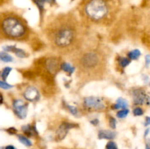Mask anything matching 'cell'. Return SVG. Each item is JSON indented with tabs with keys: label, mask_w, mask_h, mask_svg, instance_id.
I'll list each match as a JSON object with an SVG mask.
<instances>
[{
	"label": "cell",
	"mask_w": 150,
	"mask_h": 149,
	"mask_svg": "<svg viewBox=\"0 0 150 149\" xmlns=\"http://www.w3.org/2000/svg\"><path fill=\"white\" fill-rule=\"evenodd\" d=\"M79 28L73 19L64 17L48 26L47 37L53 47L59 51H71L79 45Z\"/></svg>",
	"instance_id": "cell-1"
},
{
	"label": "cell",
	"mask_w": 150,
	"mask_h": 149,
	"mask_svg": "<svg viewBox=\"0 0 150 149\" xmlns=\"http://www.w3.org/2000/svg\"><path fill=\"white\" fill-rule=\"evenodd\" d=\"M76 65L82 74L96 76L105 69V57L98 50H89L81 52Z\"/></svg>",
	"instance_id": "cell-2"
},
{
	"label": "cell",
	"mask_w": 150,
	"mask_h": 149,
	"mask_svg": "<svg viewBox=\"0 0 150 149\" xmlns=\"http://www.w3.org/2000/svg\"><path fill=\"white\" fill-rule=\"evenodd\" d=\"M1 29L7 38L23 39L28 34V26L23 19L16 15L4 17L1 22Z\"/></svg>",
	"instance_id": "cell-3"
},
{
	"label": "cell",
	"mask_w": 150,
	"mask_h": 149,
	"mask_svg": "<svg viewBox=\"0 0 150 149\" xmlns=\"http://www.w3.org/2000/svg\"><path fill=\"white\" fill-rule=\"evenodd\" d=\"M85 16L94 23H101L108 18L110 7L106 0H88L83 7Z\"/></svg>",
	"instance_id": "cell-4"
},
{
	"label": "cell",
	"mask_w": 150,
	"mask_h": 149,
	"mask_svg": "<svg viewBox=\"0 0 150 149\" xmlns=\"http://www.w3.org/2000/svg\"><path fill=\"white\" fill-rule=\"evenodd\" d=\"M83 106L86 110L94 112H101L105 109L103 99L96 96H89L83 99Z\"/></svg>",
	"instance_id": "cell-5"
},
{
	"label": "cell",
	"mask_w": 150,
	"mask_h": 149,
	"mask_svg": "<svg viewBox=\"0 0 150 149\" xmlns=\"http://www.w3.org/2000/svg\"><path fill=\"white\" fill-rule=\"evenodd\" d=\"M133 100L135 105H149L150 98L142 89H136L132 92Z\"/></svg>",
	"instance_id": "cell-6"
},
{
	"label": "cell",
	"mask_w": 150,
	"mask_h": 149,
	"mask_svg": "<svg viewBox=\"0 0 150 149\" xmlns=\"http://www.w3.org/2000/svg\"><path fill=\"white\" fill-rule=\"evenodd\" d=\"M13 105L16 115L21 119H24L27 115L28 104L22 99H16Z\"/></svg>",
	"instance_id": "cell-7"
},
{
	"label": "cell",
	"mask_w": 150,
	"mask_h": 149,
	"mask_svg": "<svg viewBox=\"0 0 150 149\" xmlns=\"http://www.w3.org/2000/svg\"><path fill=\"white\" fill-rule=\"evenodd\" d=\"M61 64L59 59L56 57H49L45 61V67L48 73L55 75L59 70L61 69Z\"/></svg>",
	"instance_id": "cell-8"
},
{
	"label": "cell",
	"mask_w": 150,
	"mask_h": 149,
	"mask_svg": "<svg viewBox=\"0 0 150 149\" xmlns=\"http://www.w3.org/2000/svg\"><path fill=\"white\" fill-rule=\"evenodd\" d=\"M76 127V124H73L72 123L64 122L58 127L56 132V139L57 141L62 140L67 135L69 129L72 128H74Z\"/></svg>",
	"instance_id": "cell-9"
},
{
	"label": "cell",
	"mask_w": 150,
	"mask_h": 149,
	"mask_svg": "<svg viewBox=\"0 0 150 149\" xmlns=\"http://www.w3.org/2000/svg\"><path fill=\"white\" fill-rule=\"evenodd\" d=\"M23 96L29 102H37L40 97V92L35 86H28L23 92Z\"/></svg>",
	"instance_id": "cell-10"
},
{
	"label": "cell",
	"mask_w": 150,
	"mask_h": 149,
	"mask_svg": "<svg viewBox=\"0 0 150 149\" xmlns=\"http://www.w3.org/2000/svg\"><path fill=\"white\" fill-rule=\"evenodd\" d=\"M3 49L4 50V51L14 53L19 58H26L27 56V53L23 50L20 49V48H17L14 45H7V46L4 47Z\"/></svg>",
	"instance_id": "cell-11"
},
{
	"label": "cell",
	"mask_w": 150,
	"mask_h": 149,
	"mask_svg": "<svg viewBox=\"0 0 150 149\" xmlns=\"http://www.w3.org/2000/svg\"><path fill=\"white\" fill-rule=\"evenodd\" d=\"M116 132L114 131L108 129H103L99 131L98 132V138L100 140H103V139H105V140H113L116 137Z\"/></svg>",
	"instance_id": "cell-12"
},
{
	"label": "cell",
	"mask_w": 150,
	"mask_h": 149,
	"mask_svg": "<svg viewBox=\"0 0 150 149\" xmlns=\"http://www.w3.org/2000/svg\"><path fill=\"white\" fill-rule=\"evenodd\" d=\"M22 130L28 137H33L38 134V131L35 127H32L31 125H26L22 127Z\"/></svg>",
	"instance_id": "cell-13"
},
{
	"label": "cell",
	"mask_w": 150,
	"mask_h": 149,
	"mask_svg": "<svg viewBox=\"0 0 150 149\" xmlns=\"http://www.w3.org/2000/svg\"><path fill=\"white\" fill-rule=\"evenodd\" d=\"M127 106H128V104H127V101L122 98H120L117 99L114 108V109H125Z\"/></svg>",
	"instance_id": "cell-14"
},
{
	"label": "cell",
	"mask_w": 150,
	"mask_h": 149,
	"mask_svg": "<svg viewBox=\"0 0 150 149\" xmlns=\"http://www.w3.org/2000/svg\"><path fill=\"white\" fill-rule=\"evenodd\" d=\"M61 70L65 72L66 73H68L69 74H71L74 72L75 67H72L71 64L67 62H63L61 64Z\"/></svg>",
	"instance_id": "cell-15"
},
{
	"label": "cell",
	"mask_w": 150,
	"mask_h": 149,
	"mask_svg": "<svg viewBox=\"0 0 150 149\" xmlns=\"http://www.w3.org/2000/svg\"><path fill=\"white\" fill-rule=\"evenodd\" d=\"M0 60L4 62L9 63L12 62L13 61V58L10 55L9 53H7V52H4V51H0Z\"/></svg>",
	"instance_id": "cell-16"
},
{
	"label": "cell",
	"mask_w": 150,
	"mask_h": 149,
	"mask_svg": "<svg viewBox=\"0 0 150 149\" xmlns=\"http://www.w3.org/2000/svg\"><path fill=\"white\" fill-rule=\"evenodd\" d=\"M141 55H142L141 51H139V49H135L130 51V52L127 53V57H128V58H130V59L136 60L141 56Z\"/></svg>",
	"instance_id": "cell-17"
},
{
	"label": "cell",
	"mask_w": 150,
	"mask_h": 149,
	"mask_svg": "<svg viewBox=\"0 0 150 149\" xmlns=\"http://www.w3.org/2000/svg\"><path fill=\"white\" fill-rule=\"evenodd\" d=\"M18 137L19 141H20L22 144L24 145L25 146L30 147V146L32 145V143L28 137H25V136L23 135H18Z\"/></svg>",
	"instance_id": "cell-18"
},
{
	"label": "cell",
	"mask_w": 150,
	"mask_h": 149,
	"mask_svg": "<svg viewBox=\"0 0 150 149\" xmlns=\"http://www.w3.org/2000/svg\"><path fill=\"white\" fill-rule=\"evenodd\" d=\"M118 63L122 68H125L130 64V61L129 58H125V57H120L118 58Z\"/></svg>",
	"instance_id": "cell-19"
},
{
	"label": "cell",
	"mask_w": 150,
	"mask_h": 149,
	"mask_svg": "<svg viewBox=\"0 0 150 149\" xmlns=\"http://www.w3.org/2000/svg\"><path fill=\"white\" fill-rule=\"evenodd\" d=\"M65 107H66V108L68 110L69 112H70L71 114H73V115H75V116H77V115H79V110H78L76 107L72 106V105H65Z\"/></svg>",
	"instance_id": "cell-20"
},
{
	"label": "cell",
	"mask_w": 150,
	"mask_h": 149,
	"mask_svg": "<svg viewBox=\"0 0 150 149\" xmlns=\"http://www.w3.org/2000/svg\"><path fill=\"white\" fill-rule=\"evenodd\" d=\"M12 71V68L11 67H5V68L3 70L2 72H1V77H2V79L4 80H7V78L8 77L9 74H10V72Z\"/></svg>",
	"instance_id": "cell-21"
},
{
	"label": "cell",
	"mask_w": 150,
	"mask_h": 149,
	"mask_svg": "<svg viewBox=\"0 0 150 149\" xmlns=\"http://www.w3.org/2000/svg\"><path fill=\"white\" fill-rule=\"evenodd\" d=\"M129 113V110L125 108V109H122L121 110L118 111L117 113V116L120 118H124L128 115Z\"/></svg>",
	"instance_id": "cell-22"
},
{
	"label": "cell",
	"mask_w": 150,
	"mask_h": 149,
	"mask_svg": "<svg viewBox=\"0 0 150 149\" xmlns=\"http://www.w3.org/2000/svg\"><path fill=\"white\" fill-rule=\"evenodd\" d=\"M33 2L36 4L37 7H38V9L40 10V12L42 13L44 10V5H45V3L42 0H32Z\"/></svg>",
	"instance_id": "cell-23"
},
{
	"label": "cell",
	"mask_w": 150,
	"mask_h": 149,
	"mask_svg": "<svg viewBox=\"0 0 150 149\" xmlns=\"http://www.w3.org/2000/svg\"><path fill=\"white\" fill-rule=\"evenodd\" d=\"M105 149H118L117 143L114 141H109L105 145Z\"/></svg>",
	"instance_id": "cell-24"
},
{
	"label": "cell",
	"mask_w": 150,
	"mask_h": 149,
	"mask_svg": "<svg viewBox=\"0 0 150 149\" xmlns=\"http://www.w3.org/2000/svg\"><path fill=\"white\" fill-rule=\"evenodd\" d=\"M133 112L135 116H141V115H142L144 114V110L142 108L138 107V108H136L133 110Z\"/></svg>",
	"instance_id": "cell-25"
},
{
	"label": "cell",
	"mask_w": 150,
	"mask_h": 149,
	"mask_svg": "<svg viewBox=\"0 0 150 149\" xmlns=\"http://www.w3.org/2000/svg\"><path fill=\"white\" fill-rule=\"evenodd\" d=\"M0 88H1V89H6V90H7V89H11V88H13V86L8 84V83H6V82L0 80Z\"/></svg>",
	"instance_id": "cell-26"
},
{
	"label": "cell",
	"mask_w": 150,
	"mask_h": 149,
	"mask_svg": "<svg viewBox=\"0 0 150 149\" xmlns=\"http://www.w3.org/2000/svg\"><path fill=\"white\" fill-rule=\"evenodd\" d=\"M109 126L111 127V129H114L116 128V126H117V121L114 118L111 117L109 119Z\"/></svg>",
	"instance_id": "cell-27"
},
{
	"label": "cell",
	"mask_w": 150,
	"mask_h": 149,
	"mask_svg": "<svg viewBox=\"0 0 150 149\" xmlns=\"http://www.w3.org/2000/svg\"><path fill=\"white\" fill-rule=\"evenodd\" d=\"M145 65H146V67H149L150 65V55L149 54H147L145 56Z\"/></svg>",
	"instance_id": "cell-28"
},
{
	"label": "cell",
	"mask_w": 150,
	"mask_h": 149,
	"mask_svg": "<svg viewBox=\"0 0 150 149\" xmlns=\"http://www.w3.org/2000/svg\"><path fill=\"white\" fill-rule=\"evenodd\" d=\"M7 131V132L10 134H14L17 132V130H16V129L14 128V127H10V128H9Z\"/></svg>",
	"instance_id": "cell-29"
},
{
	"label": "cell",
	"mask_w": 150,
	"mask_h": 149,
	"mask_svg": "<svg viewBox=\"0 0 150 149\" xmlns=\"http://www.w3.org/2000/svg\"><path fill=\"white\" fill-rule=\"evenodd\" d=\"M150 125V117L146 116L145 118V122H144V126L145 127H148Z\"/></svg>",
	"instance_id": "cell-30"
},
{
	"label": "cell",
	"mask_w": 150,
	"mask_h": 149,
	"mask_svg": "<svg viewBox=\"0 0 150 149\" xmlns=\"http://www.w3.org/2000/svg\"><path fill=\"white\" fill-rule=\"evenodd\" d=\"M91 123H92L93 125L97 126L98 124H99V120H98V119H94V120H92V121H91Z\"/></svg>",
	"instance_id": "cell-31"
},
{
	"label": "cell",
	"mask_w": 150,
	"mask_h": 149,
	"mask_svg": "<svg viewBox=\"0 0 150 149\" xmlns=\"http://www.w3.org/2000/svg\"><path fill=\"white\" fill-rule=\"evenodd\" d=\"M44 1V3H48V4H53L56 1V0H42Z\"/></svg>",
	"instance_id": "cell-32"
},
{
	"label": "cell",
	"mask_w": 150,
	"mask_h": 149,
	"mask_svg": "<svg viewBox=\"0 0 150 149\" xmlns=\"http://www.w3.org/2000/svg\"><path fill=\"white\" fill-rule=\"evenodd\" d=\"M146 149H150V140H148L146 143V146H145Z\"/></svg>",
	"instance_id": "cell-33"
},
{
	"label": "cell",
	"mask_w": 150,
	"mask_h": 149,
	"mask_svg": "<svg viewBox=\"0 0 150 149\" xmlns=\"http://www.w3.org/2000/svg\"><path fill=\"white\" fill-rule=\"evenodd\" d=\"M149 131H150V129L149 128H147L146 130H145V131H144V137H147V135H148V134H149Z\"/></svg>",
	"instance_id": "cell-34"
},
{
	"label": "cell",
	"mask_w": 150,
	"mask_h": 149,
	"mask_svg": "<svg viewBox=\"0 0 150 149\" xmlns=\"http://www.w3.org/2000/svg\"><path fill=\"white\" fill-rule=\"evenodd\" d=\"M5 149H16L13 145H7L5 147Z\"/></svg>",
	"instance_id": "cell-35"
},
{
	"label": "cell",
	"mask_w": 150,
	"mask_h": 149,
	"mask_svg": "<svg viewBox=\"0 0 150 149\" xmlns=\"http://www.w3.org/2000/svg\"><path fill=\"white\" fill-rule=\"evenodd\" d=\"M2 102H3V96H2V94L0 93V105H1V104H2Z\"/></svg>",
	"instance_id": "cell-36"
}]
</instances>
